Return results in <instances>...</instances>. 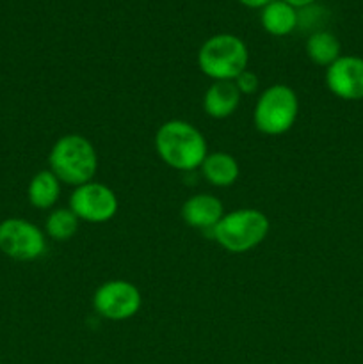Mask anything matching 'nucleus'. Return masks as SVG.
I'll list each match as a JSON object with an SVG mask.
<instances>
[{
    "instance_id": "7",
    "label": "nucleus",
    "mask_w": 363,
    "mask_h": 364,
    "mask_svg": "<svg viewBox=\"0 0 363 364\" xmlns=\"http://www.w3.org/2000/svg\"><path fill=\"white\" fill-rule=\"evenodd\" d=\"M142 297L134 283L125 279L105 281L93 294V309L102 318L112 322H123L139 313Z\"/></svg>"
},
{
    "instance_id": "15",
    "label": "nucleus",
    "mask_w": 363,
    "mask_h": 364,
    "mask_svg": "<svg viewBox=\"0 0 363 364\" xmlns=\"http://www.w3.org/2000/svg\"><path fill=\"white\" fill-rule=\"evenodd\" d=\"M306 55L317 66L327 68L342 55V45L330 31H315L306 39Z\"/></svg>"
},
{
    "instance_id": "1",
    "label": "nucleus",
    "mask_w": 363,
    "mask_h": 364,
    "mask_svg": "<svg viewBox=\"0 0 363 364\" xmlns=\"http://www.w3.org/2000/svg\"><path fill=\"white\" fill-rule=\"evenodd\" d=\"M155 149L164 164L177 171H194L209 155L206 139L194 124L171 119L160 124L155 134Z\"/></svg>"
},
{
    "instance_id": "16",
    "label": "nucleus",
    "mask_w": 363,
    "mask_h": 364,
    "mask_svg": "<svg viewBox=\"0 0 363 364\" xmlns=\"http://www.w3.org/2000/svg\"><path fill=\"white\" fill-rule=\"evenodd\" d=\"M78 217L70 208H56L45 220V233L56 242H66L78 231Z\"/></svg>"
},
{
    "instance_id": "14",
    "label": "nucleus",
    "mask_w": 363,
    "mask_h": 364,
    "mask_svg": "<svg viewBox=\"0 0 363 364\" xmlns=\"http://www.w3.org/2000/svg\"><path fill=\"white\" fill-rule=\"evenodd\" d=\"M60 196V181L50 169L39 171L32 176L27 187V198L34 208L50 210Z\"/></svg>"
},
{
    "instance_id": "13",
    "label": "nucleus",
    "mask_w": 363,
    "mask_h": 364,
    "mask_svg": "<svg viewBox=\"0 0 363 364\" xmlns=\"http://www.w3.org/2000/svg\"><path fill=\"white\" fill-rule=\"evenodd\" d=\"M260 23L267 34L281 38L295 31L299 23V13L295 7L283 0H273L260 13Z\"/></svg>"
},
{
    "instance_id": "18",
    "label": "nucleus",
    "mask_w": 363,
    "mask_h": 364,
    "mask_svg": "<svg viewBox=\"0 0 363 364\" xmlns=\"http://www.w3.org/2000/svg\"><path fill=\"white\" fill-rule=\"evenodd\" d=\"M242 6L249 7V9H263L265 6H269L273 0H238Z\"/></svg>"
},
{
    "instance_id": "3",
    "label": "nucleus",
    "mask_w": 363,
    "mask_h": 364,
    "mask_svg": "<svg viewBox=\"0 0 363 364\" xmlns=\"http://www.w3.org/2000/svg\"><path fill=\"white\" fill-rule=\"evenodd\" d=\"M270 230L263 212L256 208H238L224 213L212 230V237L228 252L242 255L262 244Z\"/></svg>"
},
{
    "instance_id": "17",
    "label": "nucleus",
    "mask_w": 363,
    "mask_h": 364,
    "mask_svg": "<svg viewBox=\"0 0 363 364\" xmlns=\"http://www.w3.org/2000/svg\"><path fill=\"white\" fill-rule=\"evenodd\" d=\"M233 84L237 85L241 95H253V92H256V89H258V77H256L253 71L246 70L235 78Z\"/></svg>"
},
{
    "instance_id": "8",
    "label": "nucleus",
    "mask_w": 363,
    "mask_h": 364,
    "mask_svg": "<svg viewBox=\"0 0 363 364\" xmlns=\"http://www.w3.org/2000/svg\"><path fill=\"white\" fill-rule=\"evenodd\" d=\"M117 206L120 203L116 192L95 180L75 187L70 196V210L78 217V220L85 223H107L117 213Z\"/></svg>"
},
{
    "instance_id": "2",
    "label": "nucleus",
    "mask_w": 363,
    "mask_h": 364,
    "mask_svg": "<svg viewBox=\"0 0 363 364\" xmlns=\"http://www.w3.org/2000/svg\"><path fill=\"white\" fill-rule=\"evenodd\" d=\"M48 169L59 178L60 183L80 187L95 180L98 171V153L84 135H63L50 149Z\"/></svg>"
},
{
    "instance_id": "12",
    "label": "nucleus",
    "mask_w": 363,
    "mask_h": 364,
    "mask_svg": "<svg viewBox=\"0 0 363 364\" xmlns=\"http://www.w3.org/2000/svg\"><path fill=\"white\" fill-rule=\"evenodd\" d=\"M199 169L203 178L214 187H231L241 176V166L235 156L224 151L209 153Z\"/></svg>"
},
{
    "instance_id": "9",
    "label": "nucleus",
    "mask_w": 363,
    "mask_h": 364,
    "mask_svg": "<svg viewBox=\"0 0 363 364\" xmlns=\"http://www.w3.org/2000/svg\"><path fill=\"white\" fill-rule=\"evenodd\" d=\"M326 87L344 102L363 100V57L340 55L331 66L326 68Z\"/></svg>"
},
{
    "instance_id": "10",
    "label": "nucleus",
    "mask_w": 363,
    "mask_h": 364,
    "mask_svg": "<svg viewBox=\"0 0 363 364\" xmlns=\"http://www.w3.org/2000/svg\"><path fill=\"white\" fill-rule=\"evenodd\" d=\"M180 215L189 228L194 230H210L217 226L224 215V206L221 199L212 194H194L182 205Z\"/></svg>"
},
{
    "instance_id": "19",
    "label": "nucleus",
    "mask_w": 363,
    "mask_h": 364,
    "mask_svg": "<svg viewBox=\"0 0 363 364\" xmlns=\"http://www.w3.org/2000/svg\"><path fill=\"white\" fill-rule=\"evenodd\" d=\"M283 2L290 4L292 7H295V9H305V7L313 6V4H315L317 0H283Z\"/></svg>"
},
{
    "instance_id": "5",
    "label": "nucleus",
    "mask_w": 363,
    "mask_h": 364,
    "mask_svg": "<svg viewBox=\"0 0 363 364\" xmlns=\"http://www.w3.org/2000/svg\"><path fill=\"white\" fill-rule=\"evenodd\" d=\"M299 98L290 85L273 84L258 96L253 121L260 134L283 135L298 121Z\"/></svg>"
},
{
    "instance_id": "6",
    "label": "nucleus",
    "mask_w": 363,
    "mask_h": 364,
    "mask_svg": "<svg viewBox=\"0 0 363 364\" xmlns=\"http://www.w3.org/2000/svg\"><path fill=\"white\" fill-rule=\"evenodd\" d=\"M0 252L14 262H34L46 252V237L31 220L9 217L0 223Z\"/></svg>"
},
{
    "instance_id": "4",
    "label": "nucleus",
    "mask_w": 363,
    "mask_h": 364,
    "mask_svg": "<svg viewBox=\"0 0 363 364\" xmlns=\"http://www.w3.org/2000/svg\"><path fill=\"white\" fill-rule=\"evenodd\" d=\"M249 52L246 43L233 34H216L206 39L198 52V66L214 82H233L248 70Z\"/></svg>"
},
{
    "instance_id": "11",
    "label": "nucleus",
    "mask_w": 363,
    "mask_h": 364,
    "mask_svg": "<svg viewBox=\"0 0 363 364\" xmlns=\"http://www.w3.org/2000/svg\"><path fill=\"white\" fill-rule=\"evenodd\" d=\"M241 96L237 85L231 80L214 82L203 95V110L212 119H226L238 109Z\"/></svg>"
}]
</instances>
